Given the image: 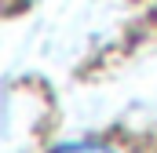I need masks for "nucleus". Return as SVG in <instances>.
I'll return each instance as SVG.
<instances>
[{"label":"nucleus","instance_id":"f257e3e1","mask_svg":"<svg viewBox=\"0 0 157 153\" xmlns=\"http://www.w3.org/2000/svg\"><path fill=\"white\" fill-rule=\"evenodd\" d=\"M51 153H117V150H110L102 142H66V146H59Z\"/></svg>","mask_w":157,"mask_h":153}]
</instances>
